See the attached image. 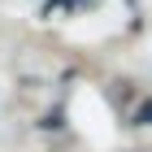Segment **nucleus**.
I'll list each match as a JSON object with an SVG mask.
<instances>
[{"mask_svg":"<svg viewBox=\"0 0 152 152\" xmlns=\"http://www.w3.org/2000/svg\"><path fill=\"white\" fill-rule=\"evenodd\" d=\"M135 122H139V126H152V100L139 109V113H135Z\"/></svg>","mask_w":152,"mask_h":152,"instance_id":"nucleus-1","label":"nucleus"}]
</instances>
